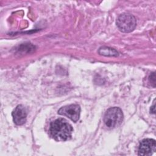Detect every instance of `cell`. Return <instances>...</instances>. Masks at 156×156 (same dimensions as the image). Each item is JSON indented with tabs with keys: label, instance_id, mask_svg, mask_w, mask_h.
<instances>
[{
	"label": "cell",
	"instance_id": "277c9868",
	"mask_svg": "<svg viewBox=\"0 0 156 156\" xmlns=\"http://www.w3.org/2000/svg\"><path fill=\"white\" fill-rule=\"evenodd\" d=\"M80 107L78 104H71L62 107L58 110V113L66 116L74 122H77L80 117Z\"/></svg>",
	"mask_w": 156,
	"mask_h": 156
},
{
	"label": "cell",
	"instance_id": "3957f363",
	"mask_svg": "<svg viewBox=\"0 0 156 156\" xmlns=\"http://www.w3.org/2000/svg\"><path fill=\"white\" fill-rule=\"evenodd\" d=\"M116 25L120 31L122 32H130L135 28L136 20L132 14L124 13L118 17Z\"/></svg>",
	"mask_w": 156,
	"mask_h": 156
},
{
	"label": "cell",
	"instance_id": "9c48e42d",
	"mask_svg": "<svg viewBox=\"0 0 156 156\" xmlns=\"http://www.w3.org/2000/svg\"><path fill=\"white\" fill-rule=\"evenodd\" d=\"M155 103H154V105H153V106H152L151 107V113H155Z\"/></svg>",
	"mask_w": 156,
	"mask_h": 156
},
{
	"label": "cell",
	"instance_id": "7a4b0ae2",
	"mask_svg": "<svg viewBox=\"0 0 156 156\" xmlns=\"http://www.w3.org/2000/svg\"><path fill=\"white\" fill-rule=\"evenodd\" d=\"M123 120L122 110L116 107L108 108L104 116V122L105 126L110 129L119 126Z\"/></svg>",
	"mask_w": 156,
	"mask_h": 156
},
{
	"label": "cell",
	"instance_id": "6da1fadb",
	"mask_svg": "<svg viewBox=\"0 0 156 156\" xmlns=\"http://www.w3.org/2000/svg\"><path fill=\"white\" fill-rule=\"evenodd\" d=\"M73 131L72 126L63 118L57 119L50 124V135L58 141H64L70 139Z\"/></svg>",
	"mask_w": 156,
	"mask_h": 156
},
{
	"label": "cell",
	"instance_id": "ba28073f",
	"mask_svg": "<svg viewBox=\"0 0 156 156\" xmlns=\"http://www.w3.org/2000/svg\"><path fill=\"white\" fill-rule=\"evenodd\" d=\"M149 82H151V83L153 84V86L154 87H155V73H152L149 77Z\"/></svg>",
	"mask_w": 156,
	"mask_h": 156
},
{
	"label": "cell",
	"instance_id": "8992f818",
	"mask_svg": "<svg viewBox=\"0 0 156 156\" xmlns=\"http://www.w3.org/2000/svg\"><path fill=\"white\" fill-rule=\"evenodd\" d=\"M12 115L13 121L16 125H22L26 121L27 111L23 105H17Z\"/></svg>",
	"mask_w": 156,
	"mask_h": 156
},
{
	"label": "cell",
	"instance_id": "5b68a950",
	"mask_svg": "<svg viewBox=\"0 0 156 156\" xmlns=\"http://www.w3.org/2000/svg\"><path fill=\"white\" fill-rule=\"evenodd\" d=\"M156 150V142L154 139L143 140L138 147V155L143 156L151 155Z\"/></svg>",
	"mask_w": 156,
	"mask_h": 156
},
{
	"label": "cell",
	"instance_id": "52a82bcc",
	"mask_svg": "<svg viewBox=\"0 0 156 156\" xmlns=\"http://www.w3.org/2000/svg\"><path fill=\"white\" fill-rule=\"evenodd\" d=\"M98 53L100 55L108 57H117L119 55V53L116 50L107 46L101 47L98 49Z\"/></svg>",
	"mask_w": 156,
	"mask_h": 156
}]
</instances>
